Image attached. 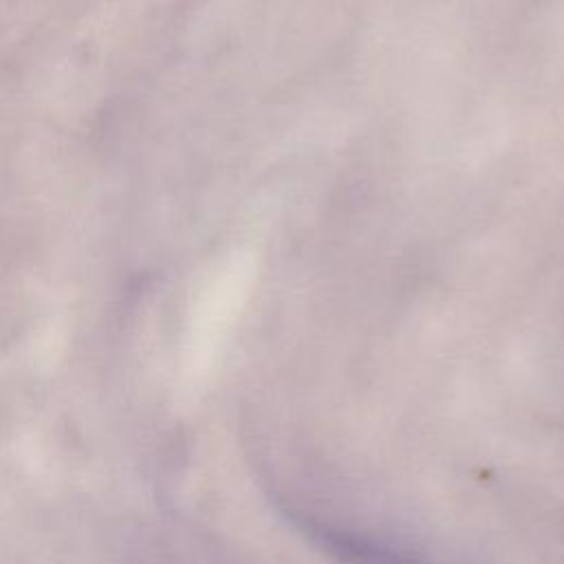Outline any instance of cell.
<instances>
[{
    "label": "cell",
    "mask_w": 564,
    "mask_h": 564,
    "mask_svg": "<svg viewBox=\"0 0 564 564\" xmlns=\"http://www.w3.org/2000/svg\"><path fill=\"white\" fill-rule=\"evenodd\" d=\"M278 511L284 522L330 564H443L416 549L315 516L289 500H280Z\"/></svg>",
    "instance_id": "cell-1"
}]
</instances>
